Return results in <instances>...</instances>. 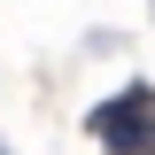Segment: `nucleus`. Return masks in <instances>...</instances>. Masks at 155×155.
Returning a JSON list of instances; mask_svg holds the SVG:
<instances>
[{"label":"nucleus","instance_id":"obj_1","mask_svg":"<svg viewBox=\"0 0 155 155\" xmlns=\"http://www.w3.org/2000/svg\"><path fill=\"white\" fill-rule=\"evenodd\" d=\"M85 132H93L109 155H147L155 147V93L147 85H124L116 101H101V109L85 116Z\"/></svg>","mask_w":155,"mask_h":155}]
</instances>
